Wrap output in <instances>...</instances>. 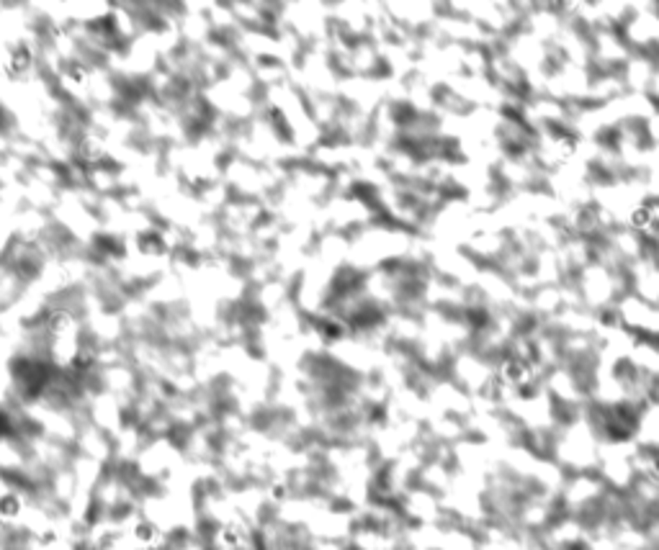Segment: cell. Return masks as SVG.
Segmentation results:
<instances>
[{
	"label": "cell",
	"mask_w": 659,
	"mask_h": 550,
	"mask_svg": "<svg viewBox=\"0 0 659 550\" xmlns=\"http://www.w3.org/2000/svg\"><path fill=\"white\" fill-rule=\"evenodd\" d=\"M629 224L633 232L651 235L659 232V199H644L629 211Z\"/></svg>",
	"instance_id": "obj_1"
}]
</instances>
